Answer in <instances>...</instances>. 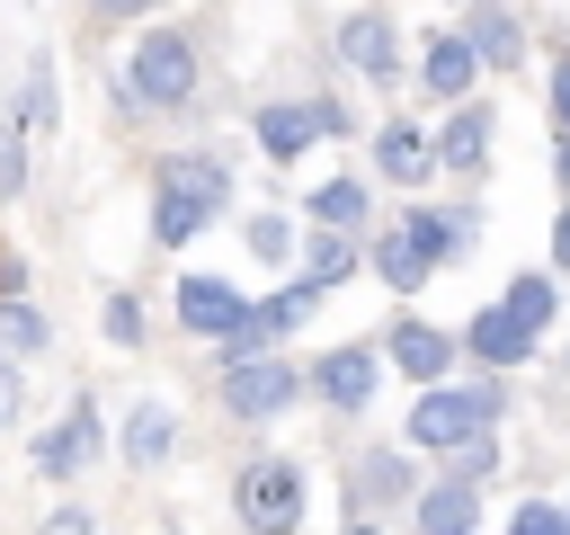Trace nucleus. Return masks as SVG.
Returning a JSON list of instances; mask_svg holds the SVG:
<instances>
[{
    "mask_svg": "<svg viewBox=\"0 0 570 535\" xmlns=\"http://www.w3.org/2000/svg\"><path fill=\"white\" fill-rule=\"evenodd\" d=\"M472 526H481V499H472L463 473H445V481L419 490V535H472Z\"/></svg>",
    "mask_w": 570,
    "mask_h": 535,
    "instance_id": "nucleus-17",
    "label": "nucleus"
},
{
    "mask_svg": "<svg viewBox=\"0 0 570 535\" xmlns=\"http://www.w3.org/2000/svg\"><path fill=\"white\" fill-rule=\"evenodd\" d=\"M303 276L330 294V285H347L356 276V232H338V223H321L312 241H303Z\"/></svg>",
    "mask_w": 570,
    "mask_h": 535,
    "instance_id": "nucleus-19",
    "label": "nucleus"
},
{
    "mask_svg": "<svg viewBox=\"0 0 570 535\" xmlns=\"http://www.w3.org/2000/svg\"><path fill=\"white\" fill-rule=\"evenodd\" d=\"M552 268H570V205H561V223H552Z\"/></svg>",
    "mask_w": 570,
    "mask_h": 535,
    "instance_id": "nucleus-35",
    "label": "nucleus"
},
{
    "mask_svg": "<svg viewBox=\"0 0 570 535\" xmlns=\"http://www.w3.org/2000/svg\"><path fill=\"white\" fill-rule=\"evenodd\" d=\"M214 401L232 410V419H285L294 401H303V374L285 366V357H223V374H214Z\"/></svg>",
    "mask_w": 570,
    "mask_h": 535,
    "instance_id": "nucleus-3",
    "label": "nucleus"
},
{
    "mask_svg": "<svg viewBox=\"0 0 570 535\" xmlns=\"http://www.w3.org/2000/svg\"><path fill=\"white\" fill-rule=\"evenodd\" d=\"M321 134H347V107H338V98H267V107H258V152L285 160V169H294V152L321 143Z\"/></svg>",
    "mask_w": 570,
    "mask_h": 535,
    "instance_id": "nucleus-5",
    "label": "nucleus"
},
{
    "mask_svg": "<svg viewBox=\"0 0 570 535\" xmlns=\"http://www.w3.org/2000/svg\"><path fill=\"white\" fill-rule=\"evenodd\" d=\"M490 419H499V383H419V401H410V446L454 455V446L481 437Z\"/></svg>",
    "mask_w": 570,
    "mask_h": 535,
    "instance_id": "nucleus-1",
    "label": "nucleus"
},
{
    "mask_svg": "<svg viewBox=\"0 0 570 535\" xmlns=\"http://www.w3.org/2000/svg\"><path fill=\"white\" fill-rule=\"evenodd\" d=\"M232 508H240L249 535H294V526H303V473H294V455H258V464H240Z\"/></svg>",
    "mask_w": 570,
    "mask_h": 535,
    "instance_id": "nucleus-4",
    "label": "nucleus"
},
{
    "mask_svg": "<svg viewBox=\"0 0 570 535\" xmlns=\"http://www.w3.org/2000/svg\"><path fill=\"white\" fill-rule=\"evenodd\" d=\"M0 348H9V357H36V348H45V312L9 294V303H0Z\"/></svg>",
    "mask_w": 570,
    "mask_h": 535,
    "instance_id": "nucleus-26",
    "label": "nucleus"
},
{
    "mask_svg": "<svg viewBox=\"0 0 570 535\" xmlns=\"http://www.w3.org/2000/svg\"><path fill=\"white\" fill-rule=\"evenodd\" d=\"M169 446H178V419L160 410V401H134V419H125V437H116V455L142 473V464H169Z\"/></svg>",
    "mask_w": 570,
    "mask_h": 535,
    "instance_id": "nucleus-18",
    "label": "nucleus"
},
{
    "mask_svg": "<svg viewBox=\"0 0 570 535\" xmlns=\"http://www.w3.org/2000/svg\"><path fill=\"white\" fill-rule=\"evenodd\" d=\"M481 160H490V107H472V98H463V107H454V116L436 125V169L472 178Z\"/></svg>",
    "mask_w": 570,
    "mask_h": 535,
    "instance_id": "nucleus-13",
    "label": "nucleus"
},
{
    "mask_svg": "<svg viewBox=\"0 0 570 535\" xmlns=\"http://www.w3.org/2000/svg\"><path fill=\"white\" fill-rule=\"evenodd\" d=\"M374 374H383V357L356 339V348H330V357L312 366V392H321L330 410H365V401H374Z\"/></svg>",
    "mask_w": 570,
    "mask_h": 535,
    "instance_id": "nucleus-8",
    "label": "nucleus"
},
{
    "mask_svg": "<svg viewBox=\"0 0 570 535\" xmlns=\"http://www.w3.org/2000/svg\"><path fill=\"white\" fill-rule=\"evenodd\" d=\"M285 250H294V223H285V214H258V223H249V259H276V268H285Z\"/></svg>",
    "mask_w": 570,
    "mask_h": 535,
    "instance_id": "nucleus-29",
    "label": "nucleus"
},
{
    "mask_svg": "<svg viewBox=\"0 0 570 535\" xmlns=\"http://www.w3.org/2000/svg\"><path fill=\"white\" fill-rule=\"evenodd\" d=\"M392 366H401L410 383H445V366H454V330H436V321H401V330H392Z\"/></svg>",
    "mask_w": 570,
    "mask_h": 535,
    "instance_id": "nucleus-15",
    "label": "nucleus"
},
{
    "mask_svg": "<svg viewBox=\"0 0 570 535\" xmlns=\"http://www.w3.org/2000/svg\"><path fill=\"white\" fill-rule=\"evenodd\" d=\"M508 535H570V508H552V499H525V508L508 517Z\"/></svg>",
    "mask_w": 570,
    "mask_h": 535,
    "instance_id": "nucleus-31",
    "label": "nucleus"
},
{
    "mask_svg": "<svg viewBox=\"0 0 570 535\" xmlns=\"http://www.w3.org/2000/svg\"><path fill=\"white\" fill-rule=\"evenodd\" d=\"M151 187H178V196H196V205H232V169H223V152H169L160 169H151Z\"/></svg>",
    "mask_w": 570,
    "mask_h": 535,
    "instance_id": "nucleus-11",
    "label": "nucleus"
},
{
    "mask_svg": "<svg viewBox=\"0 0 570 535\" xmlns=\"http://www.w3.org/2000/svg\"><path fill=\"white\" fill-rule=\"evenodd\" d=\"M365 259H374V276H383L392 294H419V285H428V268H436V259L419 250V232H410V223L374 232V250H365Z\"/></svg>",
    "mask_w": 570,
    "mask_h": 535,
    "instance_id": "nucleus-16",
    "label": "nucleus"
},
{
    "mask_svg": "<svg viewBox=\"0 0 570 535\" xmlns=\"http://www.w3.org/2000/svg\"><path fill=\"white\" fill-rule=\"evenodd\" d=\"M401 223L419 232V250H428L436 268H445V259H463V250L481 241V223H472V214H428V205H419V214H401Z\"/></svg>",
    "mask_w": 570,
    "mask_h": 535,
    "instance_id": "nucleus-21",
    "label": "nucleus"
},
{
    "mask_svg": "<svg viewBox=\"0 0 570 535\" xmlns=\"http://www.w3.org/2000/svg\"><path fill=\"white\" fill-rule=\"evenodd\" d=\"M205 223H214V205H196V196H178V187H160V196H151V241H160V250L196 241Z\"/></svg>",
    "mask_w": 570,
    "mask_h": 535,
    "instance_id": "nucleus-22",
    "label": "nucleus"
},
{
    "mask_svg": "<svg viewBox=\"0 0 570 535\" xmlns=\"http://www.w3.org/2000/svg\"><path fill=\"white\" fill-rule=\"evenodd\" d=\"M18 410H27V374H18V357L0 348V428H9Z\"/></svg>",
    "mask_w": 570,
    "mask_h": 535,
    "instance_id": "nucleus-32",
    "label": "nucleus"
},
{
    "mask_svg": "<svg viewBox=\"0 0 570 535\" xmlns=\"http://www.w3.org/2000/svg\"><path fill=\"white\" fill-rule=\"evenodd\" d=\"M472 80H481V54H472V36H428V54H419V89L428 98H472Z\"/></svg>",
    "mask_w": 570,
    "mask_h": 535,
    "instance_id": "nucleus-9",
    "label": "nucleus"
},
{
    "mask_svg": "<svg viewBox=\"0 0 570 535\" xmlns=\"http://www.w3.org/2000/svg\"><path fill=\"white\" fill-rule=\"evenodd\" d=\"M561 196H570V134H561Z\"/></svg>",
    "mask_w": 570,
    "mask_h": 535,
    "instance_id": "nucleus-37",
    "label": "nucleus"
},
{
    "mask_svg": "<svg viewBox=\"0 0 570 535\" xmlns=\"http://www.w3.org/2000/svg\"><path fill=\"white\" fill-rule=\"evenodd\" d=\"M303 205H312V223H338V232H356V223H365V178H321Z\"/></svg>",
    "mask_w": 570,
    "mask_h": 535,
    "instance_id": "nucleus-23",
    "label": "nucleus"
},
{
    "mask_svg": "<svg viewBox=\"0 0 570 535\" xmlns=\"http://www.w3.org/2000/svg\"><path fill=\"white\" fill-rule=\"evenodd\" d=\"M374 169H383L392 187H428V169H436V134H419V125H383V134H374Z\"/></svg>",
    "mask_w": 570,
    "mask_h": 535,
    "instance_id": "nucleus-14",
    "label": "nucleus"
},
{
    "mask_svg": "<svg viewBox=\"0 0 570 535\" xmlns=\"http://www.w3.org/2000/svg\"><path fill=\"white\" fill-rule=\"evenodd\" d=\"M392 490H410V464H401V455H374L365 473H347V508H356V499H392Z\"/></svg>",
    "mask_w": 570,
    "mask_h": 535,
    "instance_id": "nucleus-25",
    "label": "nucleus"
},
{
    "mask_svg": "<svg viewBox=\"0 0 570 535\" xmlns=\"http://www.w3.org/2000/svg\"><path fill=\"white\" fill-rule=\"evenodd\" d=\"M98 330H107L116 348H142V303H134V294H107V321H98Z\"/></svg>",
    "mask_w": 570,
    "mask_h": 535,
    "instance_id": "nucleus-30",
    "label": "nucleus"
},
{
    "mask_svg": "<svg viewBox=\"0 0 570 535\" xmlns=\"http://www.w3.org/2000/svg\"><path fill=\"white\" fill-rule=\"evenodd\" d=\"M27 143H36V134H27L18 116H9V125H0V205H9L18 187H27Z\"/></svg>",
    "mask_w": 570,
    "mask_h": 535,
    "instance_id": "nucleus-28",
    "label": "nucleus"
},
{
    "mask_svg": "<svg viewBox=\"0 0 570 535\" xmlns=\"http://www.w3.org/2000/svg\"><path fill=\"white\" fill-rule=\"evenodd\" d=\"M89 464H98V401L71 392V410L36 437V473H45V481H71V473H89Z\"/></svg>",
    "mask_w": 570,
    "mask_h": 535,
    "instance_id": "nucleus-6",
    "label": "nucleus"
},
{
    "mask_svg": "<svg viewBox=\"0 0 570 535\" xmlns=\"http://www.w3.org/2000/svg\"><path fill=\"white\" fill-rule=\"evenodd\" d=\"M347 535H383V526H374V517H356V508H347Z\"/></svg>",
    "mask_w": 570,
    "mask_h": 535,
    "instance_id": "nucleus-36",
    "label": "nucleus"
},
{
    "mask_svg": "<svg viewBox=\"0 0 570 535\" xmlns=\"http://www.w3.org/2000/svg\"><path fill=\"white\" fill-rule=\"evenodd\" d=\"M18 125H27V134H53V62H45V54L27 62V89H18Z\"/></svg>",
    "mask_w": 570,
    "mask_h": 535,
    "instance_id": "nucleus-24",
    "label": "nucleus"
},
{
    "mask_svg": "<svg viewBox=\"0 0 570 535\" xmlns=\"http://www.w3.org/2000/svg\"><path fill=\"white\" fill-rule=\"evenodd\" d=\"M98 18H142V9H160V0H89Z\"/></svg>",
    "mask_w": 570,
    "mask_h": 535,
    "instance_id": "nucleus-34",
    "label": "nucleus"
},
{
    "mask_svg": "<svg viewBox=\"0 0 570 535\" xmlns=\"http://www.w3.org/2000/svg\"><path fill=\"white\" fill-rule=\"evenodd\" d=\"M125 98L134 107H187L196 98V45L178 27H142V45L125 62Z\"/></svg>",
    "mask_w": 570,
    "mask_h": 535,
    "instance_id": "nucleus-2",
    "label": "nucleus"
},
{
    "mask_svg": "<svg viewBox=\"0 0 570 535\" xmlns=\"http://www.w3.org/2000/svg\"><path fill=\"white\" fill-rule=\"evenodd\" d=\"M463 348H472L481 366H525V357H534V330H525L508 303H481L472 330H463Z\"/></svg>",
    "mask_w": 570,
    "mask_h": 535,
    "instance_id": "nucleus-12",
    "label": "nucleus"
},
{
    "mask_svg": "<svg viewBox=\"0 0 570 535\" xmlns=\"http://www.w3.org/2000/svg\"><path fill=\"white\" fill-rule=\"evenodd\" d=\"M338 62H347V71H365V80H392V71H401L392 18H383V9H347V18H338Z\"/></svg>",
    "mask_w": 570,
    "mask_h": 535,
    "instance_id": "nucleus-7",
    "label": "nucleus"
},
{
    "mask_svg": "<svg viewBox=\"0 0 570 535\" xmlns=\"http://www.w3.org/2000/svg\"><path fill=\"white\" fill-rule=\"evenodd\" d=\"M463 36H472L481 71H517V62H525V18H508V9H499V18H472Z\"/></svg>",
    "mask_w": 570,
    "mask_h": 535,
    "instance_id": "nucleus-20",
    "label": "nucleus"
},
{
    "mask_svg": "<svg viewBox=\"0 0 570 535\" xmlns=\"http://www.w3.org/2000/svg\"><path fill=\"white\" fill-rule=\"evenodd\" d=\"M240 285H223V276H178V321L196 330V339H223V330H240Z\"/></svg>",
    "mask_w": 570,
    "mask_h": 535,
    "instance_id": "nucleus-10",
    "label": "nucleus"
},
{
    "mask_svg": "<svg viewBox=\"0 0 570 535\" xmlns=\"http://www.w3.org/2000/svg\"><path fill=\"white\" fill-rule=\"evenodd\" d=\"M45 535H98V517H89V508H53V517H45Z\"/></svg>",
    "mask_w": 570,
    "mask_h": 535,
    "instance_id": "nucleus-33",
    "label": "nucleus"
},
{
    "mask_svg": "<svg viewBox=\"0 0 570 535\" xmlns=\"http://www.w3.org/2000/svg\"><path fill=\"white\" fill-rule=\"evenodd\" d=\"M499 303H508V312H517V321H525V330L543 339V321H552V276H517V285H508Z\"/></svg>",
    "mask_w": 570,
    "mask_h": 535,
    "instance_id": "nucleus-27",
    "label": "nucleus"
}]
</instances>
